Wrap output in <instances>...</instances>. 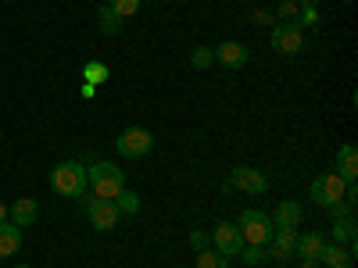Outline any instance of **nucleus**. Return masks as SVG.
<instances>
[{
	"mask_svg": "<svg viewBox=\"0 0 358 268\" xmlns=\"http://www.w3.org/2000/svg\"><path fill=\"white\" fill-rule=\"evenodd\" d=\"M268 218H273V229H297L301 218H305V211H301V204H297V200H283Z\"/></svg>",
	"mask_w": 358,
	"mask_h": 268,
	"instance_id": "obj_14",
	"label": "nucleus"
},
{
	"mask_svg": "<svg viewBox=\"0 0 358 268\" xmlns=\"http://www.w3.org/2000/svg\"><path fill=\"white\" fill-rule=\"evenodd\" d=\"M344 183H355L358 179V151H355V143H344L341 151H337V168H334Z\"/></svg>",
	"mask_w": 358,
	"mask_h": 268,
	"instance_id": "obj_15",
	"label": "nucleus"
},
{
	"mask_svg": "<svg viewBox=\"0 0 358 268\" xmlns=\"http://www.w3.org/2000/svg\"><path fill=\"white\" fill-rule=\"evenodd\" d=\"M97 22H101V33L118 36V33H122V22H126V18H118L108 4H101V8H97Z\"/></svg>",
	"mask_w": 358,
	"mask_h": 268,
	"instance_id": "obj_18",
	"label": "nucleus"
},
{
	"mask_svg": "<svg viewBox=\"0 0 358 268\" xmlns=\"http://www.w3.org/2000/svg\"><path fill=\"white\" fill-rule=\"evenodd\" d=\"M268 43H273V50H280V54H297V50H301V43H305L301 25H297V22H276Z\"/></svg>",
	"mask_w": 358,
	"mask_h": 268,
	"instance_id": "obj_8",
	"label": "nucleus"
},
{
	"mask_svg": "<svg viewBox=\"0 0 358 268\" xmlns=\"http://www.w3.org/2000/svg\"><path fill=\"white\" fill-rule=\"evenodd\" d=\"M197 268H229V258L208 247V251H197Z\"/></svg>",
	"mask_w": 358,
	"mask_h": 268,
	"instance_id": "obj_20",
	"label": "nucleus"
},
{
	"mask_svg": "<svg viewBox=\"0 0 358 268\" xmlns=\"http://www.w3.org/2000/svg\"><path fill=\"white\" fill-rule=\"evenodd\" d=\"M40 218V204L33 200V197H18L11 207H8V222H15L18 229H25V225H33Z\"/></svg>",
	"mask_w": 358,
	"mask_h": 268,
	"instance_id": "obj_13",
	"label": "nucleus"
},
{
	"mask_svg": "<svg viewBox=\"0 0 358 268\" xmlns=\"http://www.w3.org/2000/svg\"><path fill=\"white\" fill-rule=\"evenodd\" d=\"M190 247H194V251H208V247H212V236H208L204 229H194V232H190Z\"/></svg>",
	"mask_w": 358,
	"mask_h": 268,
	"instance_id": "obj_26",
	"label": "nucleus"
},
{
	"mask_svg": "<svg viewBox=\"0 0 358 268\" xmlns=\"http://www.w3.org/2000/svg\"><path fill=\"white\" fill-rule=\"evenodd\" d=\"M294 247H297V229H273V240L265 244L268 258L280 261V265L294 258Z\"/></svg>",
	"mask_w": 358,
	"mask_h": 268,
	"instance_id": "obj_11",
	"label": "nucleus"
},
{
	"mask_svg": "<svg viewBox=\"0 0 358 268\" xmlns=\"http://www.w3.org/2000/svg\"><path fill=\"white\" fill-rule=\"evenodd\" d=\"M50 186L57 197H83L86 193V168L79 161H62L50 172Z\"/></svg>",
	"mask_w": 358,
	"mask_h": 268,
	"instance_id": "obj_2",
	"label": "nucleus"
},
{
	"mask_svg": "<svg viewBox=\"0 0 358 268\" xmlns=\"http://www.w3.org/2000/svg\"><path fill=\"white\" fill-rule=\"evenodd\" d=\"M108 8L118 15V18H133L140 11V0H108Z\"/></svg>",
	"mask_w": 358,
	"mask_h": 268,
	"instance_id": "obj_25",
	"label": "nucleus"
},
{
	"mask_svg": "<svg viewBox=\"0 0 358 268\" xmlns=\"http://www.w3.org/2000/svg\"><path fill=\"white\" fill-rule=\"evenodd\" d=\"M212 244L222 258H236L244 251V236H241V229H236V222H219L212 229Z\"/></svg>",
	"mask_w": 358,
	"mask_h": 268,
	"instance_id": "obj_7",
	"label": "nucleus"
},
{
	"mask_svg": "<svg viewBox=\"0 0 358 268\" xmlns=\"http://www.w3.org/2000/svg\"><path fill=\"white\" fill-rule=\"evenodd\" d=\"M190 65H194V68H212V65H215L212 47H194V50H190Z\"/></svg>",
	"mask_w": 358,
	"mask_h": 268,
	"instance_id": "obj_24",
	"label": "nucleus"
},
{
	"mask_svg": "<svg viewBox=\"0 0 358 268\" xmlns=\"http://www.w3.org/2000/svg\"><path fill=\"white\" fill-rule=\"evenodd\" d=\"M83 200V207H86V215H90V225H94L97 232H111L115 225H118V207H115V200H101L97 193H83L79 197Z\"/></svg>",
	"mask_w": 358,
	"mask_h": 268,
	"instance_id": "obj_4",
	"label": "nucleus"
},
{
	"mask_svg": "<svg viewBox=\"0 0 358 268\" xmlns=\"http://www.w3.org/2000/svg\"><path fill=\"white\" fill-rule=\"evenodd\" d=\"M319 261H322L326 268H351V265H355V251H351V247H341V244H326Z\"/></svg>",
	"mask_w": 358,
	"mask_h": 268,
	"instance_id": "obj_16",
	"label": "nucleus"
},
{
	"mask_svg": "<svg viewBox=\"0 0 358 268\" xmlns=\"http://www.w3.org/2000/svg\"><path fill=\"white\" fill-rule=\"evenodd\" d=\"M83 79H86L90 86H97V82H108V65H104V61H90V65L83 68Z\"/></svg>",
	"mask_w": 358,
	"mask_h": 268,
	"instance_id": "obj_22",
	"label": "nucleus"
},
{
	"mask_svg": "<svg viewBox=\"0 0 358 268\" xmlns=\"http://www.w3.org/2000/svg\"><path fill=\"white\" fill-rule=\"evenodd\" d=\"M0 222H8V204H0Z\"/></svg>",
	"mask_w": 358,
	"mask_h": 268,
	"instance_id": "obj_27",
	"label": "nucleus"
},
{
	"mask_svg": "<svg viewBox=\"0 0 358 268\" xmlns=\"http://www.w3.org/2000/svg\"><path fill=\"white\" fill-rule=\"evenodd\" d=\"M301 268H315V265H312V261H301Z\"/></svg>",
	"mask_w": 358,
	"mask_h": 268,
	"instance_id": "obj_28",
	"label": "nucleus"
},
{
	"mask_svg": "<svg viewBox=\"0 0 358 268\" xmlns=\"http://www.w3.org/2000/svg\"><path fill=\"white\" fill-rule=\"evenodd\" d=\"M322 247H326V236L312 229V232H305V236H297L294 258H301V261H312V265H319V258H322Z\"/></svg>",
	"mask_w": 358,
	"mask_h": 268,
	"instance_id": "obj_12",
	"label": "nucleus"
},
{
	"mask_svg": "<svg viewBox=\"0 0 358 268\" xmlns=\"http://www.w3.org/2000/svg\"><path fill=\"white\" fill-rule=\"evenodd\" d=\"M212 54H215V61L226 65V68H244L248 57H251V50L241 40H222L219 47H212Z\"/></svg>",
	"mask_w": 358,
	"mask_h": 268,
	"instance_id": "obj_10",
	"label": "nucleus"
},
{
	"mask_svg": "<svg viewBox=\"0 0 358 268\" xmlns=\"http://www.w3.org/2000/svg\"><path fill=\"white\" fill-rule=\"evenodd\" d=\"M236 229H241L244 244H255V247H265L268 240H273V218H268L265 211H244L241 218H236Z\"/></svg>",
	"mask_w": 358,
	"mask_h": 268,
	"instance_id": "obj_6",
	"label": "nucleus"
},
{
	"mask_svg": "<svg viewBox=\"0 0 358 268\" xmlns=\"http://www.w3.org/2000/svg\"><path fill=\"white\" fill-rule=\"evenodd\" d=\"M348 186H351V183H344L337 172H322V175L312 179L308 197H312V204H319V207H334L337 200L348 197Z\"/></svg>",
	"mask_w": 358,
	"mask_h": 268,
	"instance_id": "obj_3",
	"label": "nucleus"
},
{
	"mask_svg": "<svg viewBox=\"0 0 358 268\" xmlns=\"http://www.w3.org/2000/svg\"><path fill=\"white\" fill-rule=\"evenodd\" d=\"M86 186H90V193H97L101 200H115L118 193L126 190V172L118 165L97 161V165L86 168Z\"/></svg>",
	"mask_w": 358,
	"mask_h": 268,
	"instance_id": "obj_1",
	"label": "nucleus"
},
{
	"mask_svg": "<svg viewBox=\"0 0 358 268\" xmlns=\"http://www.w3.org/2000/svg\"><path fill=\"white\" fill-rule=\"evenodd\" d=\"M334 244H341V247H351V251H355V218L334 222Z\"/></svg>",
	"mask_w": 358,
	"mask_h": 268,
	"instance_id": "obj_19",
	"label": "nucleus"
},
{
	"mask_svg": "<svg viewBox=\"0 0 358 268\" xmlns=\"http://www.w3.org/2000/svg\"><path fill=\"white\" fill-rule=\"evenodd\" d=\"M18 268H29V265H18Z\"/></svg>",
	"mask_w": 358,
	"mask_h": 268,
	"instance_id": "obj_29",
	"label": "nucleus"
},
{
	"mask_svg": "<svg viewBox=\"0 0 358 268\" xmlns=\"http://www.w3.org/2000/svg\"><path fill=\"white\" fill-rule=\"evenodd\" d=\"M115 207H118V215H136L140 211V197L129 193V190H122V193L115 197Z\"/></svg>",
	"mask_w": 358,
	"mask_h": 268,
	"instance_id": "obj_21",
	"label": "nucleus"
},
{
	"mask_svg": "<svg viewBox=\"0 0 358 268\" xmlns=\"http://www.w3.org/2000/svg\"><path fill=\"white\" fill-rule=\"evenodd\" d=\"M236 258H241V261L251 268V265H262V261H268V251H265V247H255V244H244V251L236 254Z\"/></svg>",
	"mask_w": 358,
	"mask_h": 268,
	"instance_id": "obj_23",
	"label": "nucleus"
},
{
	"mask_svg": "<svg viewBox=\"0 0 358 268\" xmlns=\"http://www.w3.org/2000/svg\"><path fill=\"white\" fill-rule=\"evenodd\" d=\"M151 147H155V136L147 133V129H140V126H129V129H122V133L115 136V151L122 154V158H129V161L151 154Z\"/></svg>",
	"mask_w": 358,
	"mask_h": 268,
	"instance_id": "obj_5",
	"label": "nucleus"
},
{
	"mask_svg": "<svg viewBox=\"0 0 358 268\" xmlns=\"http://www.w3.org/2000/svg\"><path fill=\"white\" fill-rule=\"evenodd\" d=\"M229 186L241 190V193H265L268 190V179L258 168H251V165H236L229 172Z\"/></svg>",
	"mask_w": 358,
	"mask_h": 268,
	"instance_id": "obj_9",
	"label": "nucleus"
},
{
	"mask_svg": "<svg viewBox=\"0 0 358 268\" xmlns=\"http://www.w3.org/2000/svg\"><path fill=\"white\" fill-rule=\"evenodd\" d=\"M22 247V229L15 222H0V258H11Z\"/></svg>",
	"mask_w": 358,
	"mask_h": 268,
	"instance_id": "obj_17",
	"label": "nucleus"
}]
</instances>
